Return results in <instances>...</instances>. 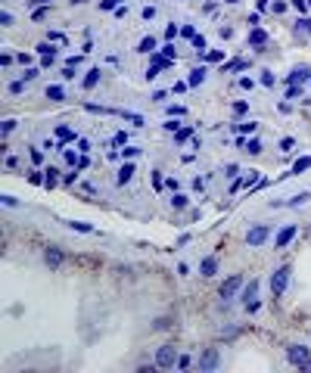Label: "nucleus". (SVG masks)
I'll use <instances>...</instances> for the list:
<instances>
[{
	"instance_id": "423d86ee",
	"label": "nucleus",
	"mask_w": 311,
	"mask_h": 373,
	"mask_svg": "<svg viewBox=\"0 0 311 373\" xmlns=\"http://www.w3.org/2000/svg\"><path fill=\"white\" fill-rule=\"evenodd\" d=\"M286 280H290V268H280L274 277H271V292H274L277 298L283 295V289H286Z\"/></svg>"
},
{
	"instance_id": "1a4fd4ad",
	"label": "nucleus",
	"mask_w": 311,
	"mask_h": 373,
	"mask_svg": "<svg viewBox=\"0 0 311 373\" xmlns=\"http://www.w3.org/2000/svg\"><path fill=\"white\" fill-rule=\"evenodd\" d=\"M44 261H47V268H59L62 261H65V255L56 246H50V249H44Z\"/></svg>"
},
{
	"instance_id": "c03bdc74",
	"label": "nucleus",
	"mask_w": 311,
	"mask_h": 373,
	"mask_svg": "<svg viewBox=\"0 0 311 373\" xmlns=\"http://www.w3.org/2000/svg\"><path fill=\"white\" fill-rule=\"evenodd\" d=\"M75 180H78V171H65L62 174V183H75Z\"/></svg>"
},
{
	"instance_id": "ea45409f",
	"label": "nucleus",
	"mask_w": 311,
	"mask_h": 373,
	"mask_svg": "<svg viewBox=\"0 0 311 373\" xmlns=\"http://www.w3.org/2000/svg\"><path fill=\"white\" fill-rule=\"evenodd\" d=\"M81 193H87V196H94V193H97V186H94L91 180H84V183H81Z\"/></svg>"
},
{
	"instance_id": "473e14b6",
	"label": "nucleus",
	"mask_w": 311,
	"mask_h": 373,
	"mask_svg": "<svg viewBox=\"0 0 311 373\" xmlns=\"http://www.w3.org/2000/svg\"><path fill=\"white\" fill-rule=\"evenodd\" d=\"M296 97H302V87H299V84H290V90H286V100H296Z\"/></svg>"
},
{
	"instance_id": "58836bf2",
	"label": "nucleus",
	"mask_w": 311,
	"mask_h": 373,
	"mask_svg": "<svg viewBox=\"0 0 311 373\" xmlns=\"http://www.w3.org/2000/svg\"><path fill=\"white\" fill-rule=\"evenodd\" d=\"M171 205H174V208H184V205H187V196H181V193H174V199H171Z\"/></svg>"
},
{
	"instance_id": "a18cd8bd",
	"label": "nucleus",
	"mask_w": 311,
	"mask_h": 373,
	"mask_svg": "<svg viewBox=\"0 0 311 373\" xmlns=\"http://www.w3.org/2000/svg\"><path fill=\"white\" fill-rule=\"evenodd\" d=\"M28 180H31L34 186H37V183H44V177H41V171H31V174H28Z\"/></svg>"
},
{
	"instance_id": "72a5a7b5",
	"label": "nucleus",
	"mask_w": 311,
	"mask_h": 373,
	"mask_svg": "<svg viewBox=\"0 0 311 373\" xmlns=\"http://www.w3.org/2000/svg\"><path fill=\"white\" fill-rule=\"evenodd\" d=\"M190 134H193V128H184V131H177V134H174V140H177V143H184V140H190Z\"/></svg>"
},
{
	"instance_id": "37998d69",
	"label": "nucleus",
	"mask_w": 311,
	"mask_h": 373,
	"mask_svg": "<svg viewBox=\"0 0 311 373\" xmlns=\"http://www.w3.org/2000/svg\"><path fill=\"white\" fill-rule=\"evenodd\" d=\"M271 10H274V13H283V10H286V0H274V4H271Z\"/></svg>"
},
{
	"instance_id": "de8ad7c7",
	"label": "nucleus",
	"mask_w": 311,
	"mask_h": 373,
	"mask_svg": "<svg viewBox=\"0 0 311 373\" xmlns=\"http://www.w3.org/2000/svg\"><path fill=\"white\" fill-rule=\"evenodd\" d=\"M31 162H34V165H41V162H44V156H41V149H31Z\"/></svg>"
},
{
	"instance_id": "7c9ffc66",
	"label": "nucleus",
	"mask_w": 311,
	"mask_h": 373,
	"mask_svg": "<svg viewBox=\"0 0 311 373\" xmlns=\"http://www.w3.org/2000/svg\"><path fill=\"white\" fill-rule=\"evenodd\" d=\"M264 87H274V75H271V72H261V78H258Z\"/></svg>"
},
{
	"instance_id": "a211bd4d",
	"label": "nucleus",
	"mask_w": 311,
	"mask_h": 373,
	"mask_svg": "<svg viewBox=\"0 0 311 373\" xmlns=\"http://www.w3.org/2000/svg\"><path fill=\"white\" fill-rule=\"evenodd\" d=\"M69 227L78 234H94V224H84V221H69Z\"/></svg>"
},
{
	"instance_id": "c9c22d12",
	"label": "nucleus",
	"mask_w": 311,
	"mask_h": 373,
	"mask_svg": "<svg viewBox=\"0 0 311 373\" xmlns=\"http://www.w3.org/2000/svg\"><path fill=\"white\" fill-rule=\"evenodd\" d=\"M280 149H286V153H290V149H296V140L293 137H283L280 140Z\"/></svg>"
},
{
	"instance_id": "9d476101",
	"label": "nucleus",
	"mask_w": 311,
	"mask_h": 373,
	"mask_svg": "<svg viewBox=\"0 0 311 373\" xmlns=\"http://www.w3.org/2000/svg\"><path fill=\"white\" fill-rule=\"evenodd\" d=\"M296 230H299V227H296V224H286V227H283V230L277 234V240H274V246H277V249H283V246H290V240L296 237Z\"/></svg>"
},
{
	"instance_id": "ddd939ff",
	"label": "nucleus",
	"mask_w": 311,
	"mask_h": 373,
	"mask_svg": "<svg viewBox=\"0 0 311 373\" xmlns=\"http://www.w3.org/2000/svg\"><path fill=\"white\" fill-rule=\"evenodd\" d=\"M255 295H258V280H249L240 298H243V302H246V305H252V302H258V298H255Z\"/></svg>"
},
{
	"instance_id": "aec40b11",
	"label": "nucleus",
	"mask_w": 311,
	"mask_h": 373,
	"mask_svg": "<svg viewBox=\"0 0 311 373\" xmlns=\"http://www.w3.org/2000/svg\"><path fill=\"white\" fill-rule=\"evenodd\" d=\"M56 137H59L62 143H72V140H75V131L65 128V125H59V128H56Z\"/></svg>"
},
{
	"instance_id": "0eeeda50",
	"label": "nucleus",
	"mask_w": 311,
	"mask_h": 373,
	"mask_svg": "<svg viewBox=\"0 0 311 373\" xmlns=\"http://www.w3.org/2000/svg\"><path fill=\"white\" fill-rule=\"evenodd\" d=\"M37 56H41V68H47V65H53V59H56V47L47 41V44H37Z\"/></svg>"
},
{
	"instance_id": "2eb2a0df",
	"label": "nucleus",
	"mask_w": 311,
	"mask_h": 373,
	"mask_svg": "<svg viewBox=\"0 0 311 373\" xmlns=\"http://www.w3.org/2000/svg\"><path fill=\"white\" fill-rule=\"evenodd\" d=\"M203 81H206V68H193V72L187 75V84H190V87H199Z\"/></svg>"
},
{
	"instance_id": "79ce46f5",
	"label": "nucleus",
	"mask_w": 311,
	"mask_h": 373,
	"mask_svg": "<svg viewBox=\"0 0 311 373\" xmlns=\"http://www.w3.org/2000/svg\"><path fill=\"white\" fill-rule=\"evenodd\" d=\"M177 31H181V28H177V25H165V41H171V37H174V34H177Z\"/></svg>"
},
{
	"instance_id": "09e8293b",
	"label": "nucleus",
	"mask_w": 311,
	"mask_h": 373,
	"mask_svg": "<svg viewBox=\"0 0 311 373\" xmlns=\"http://www.w3.org/2000/svg\"><path fill=\"white\" fill-rule=\"evenodd\" d=\"M115 7H119V0H103L100 4V10H115Z\"/></svg>"
},
{
	"instance_id": "f8f14e48",
	"label": "nucleus",
	"mask_w": 311,
	"mask_h": 373,
	"mask_svg": "<svg viewBox=\"0 0 311 373\" xmlns=\"http://www.w3.org/2000/svg\"><path fill=\"white\" fill-rule=\"evenodd\" d=\"M199 274H203V277H215V274H218V258H215V255H206V258H203Z\"/></svg>"
},
{
	"instance_id": "f03ea898",
	"label": "nucleus",
	"mask_w": 311,
	"mask_h": 373,
	"mask_svg": "<svg viewBox=\"0 0 311 373\" xmlns=\"http://www.w3.org/2000/svg\"><path fill=\"white\" fill-rule=\"evenodd\" d=\"M240 289H243V277L237 274V277H230V280H224L218 286V298H221V302H230V298H237Z\"/></svg>"
},
{
	"instance_id": "2f4dec72",
	"label": "nucleus",
	"mask_w": 311,
	"mask_h": 373,
	"mask_svg": "<svg viewBox=\"0 0 311 373\" xmlns=\"http://www.w3.org/2000/svg\"><path fill=\"white\" fill-rule=\"evenodd\" d=\"M206 59H209V62H221V59H224V53H221V50H209V53H206Z\"/></svg>"
},
{
	"instance_id": "603ef678",
	"label": "nucleus",
	"mask_w": 311,
	"mask_h": 373,
	"mask_svg": "<svg viewBox=\"0 0 311 373\" xmlns=\"http://www.w3.org/2000/svg\"><path fill=\"white\" fill-rule=\"evenodd\" d=\"M31 78H37V68H25V78L22 81H31Z\"/></svg>"
},
{
	"instance_id": "6ab92c4d",
	"label": "nucleus",
	"mask_w": 311,
	"mask_h": 373,
	"mask_svg": "<svg viewBox=\"0 0 311 373\" xmlns=\"http://www.w3.org/2000/svg\"><path fill=\"white\" fill-rule=\"evenodd\" d=\"M47 100H53V103H59V100H65V90H62L59 84H53V87H47Z\"/></svg>"
},
{
	"instance_id": "5fc2aeb1",
	"label": "nucleus",
	"mask_w": 311,
	"mask_h": 373,
	"mask_svg": "<svg viewBox=\"0 0 311 373\" xmlns=\"http://www.w3.org/2000/svg\"><path fill=\"white\" fill-rule=\"evenodd\" d=\"M162 56H168V59H174V47H171V44H165V50H162Z\"/></svg>"
},
{
	"instance_id": "3c124183",
	"label": "nucleus",
	"mask_w": 311,
	"mask_h": 373,
	"mask_svg": "<svg viewBox=\"0 0 311 373\" xmlns=\"http://www.w3.org/2000/svg\"><path fill=\"white\" fill-rule=\"evenodd\" d=\"M187 367H190V358H187V355H184V358H177V370H187Z\"/></svg>"
},
{
	"instance_id": "39448f33",
	"label": "nucleus",
	"mask_w": 311,
	"mask_h": 373,
	"mask_svg": "<svg viewBox=\"0 0 311 373\" xmlns=\"http://www.w3.org/2000/svg\"><path fill=\"white\" fill-rule=\"evenodd\" d=\"M286 358H290V364L302 367V364L311 358V348H305V345H290V348H286Z\"/></svg>"
},
{
	"instance_id": "e433bc0d",
	"label": "nucleus",
	"mask_w": 311,
	"mask_h": 373,
	"mask_svg": "<svg viewBox=\"0 0 311 373\" xmlns=\"http://www.w3.org/2000/svg\"><path fill=\"white\" fill-rule=\"evenodd\" d=\"M50 41H56V44H65V41H69V37H65L62 31H50Z\"/></svg>"
},
{
	"instance_id": "20e7f679",
	"label": "nucleus",
	"mask_w": 311,
	"mask_h": 373,
	"mask_svg": "<svg viewBox=\"0 0 311 373\" xmlns=\"http://www.w3.org/2000/svg\"><path fill=\"white\" fill-rule=\"evenodd\" d=\"M218 364H221V352L218 348H206L203 352V358H199V370H218Z\"/></svg>"
},
{
	"instance_id": "4be33fe9",
	"label": "nucleus",
	"mask_w": 311,
	"mask_h": 373,
	"mask_svg": "<svg viewBox=\"0 0 311 373\" xmlns=\"http://www.w3.org/2000/svg\"><path fill=\"white\" fill-rule=\"evenodd\" d=\"M137 50H140V53H152V50H156V37H143V41L137 44Z\"/></svg>"
},
{
	"instance_id": "f257e3e1",
	"label": "nucleus",
	"mask_w": 311,
	"mask_h": 373,
	"mask_svg": "<svg viewBox=\"0 0 311 373\" xmlns=\"http://www.w3.org/2000/svg\"><path fill=\"white\" fill-rule=\"evenodd\" d=\"M156 367H159V370L177 367V348L174 345H159V348H156Z\"/></svg>"
},
{
	"instance_id": "a19ab883",
	"label": "nucleus",
	"mask_w": 311,
	"mask_h": 373,
	"mask_svg": "<svg viewBox=\"0 0 311 373\" xmlns=\"http://www.w3.org/2000/svg\"><path fill=\"white\" fill-rule=\"evenodd\" d=\"M181 34H184V37H190V41H193V37H196V28H193V25H184V28H181Z\"/></svg>"
},
{
	"instance_id": "f3484780",
	"label": "nucleus",
	"mask_w": 311,
	"mask_h": 373,
	"mask_svg": "<svg viewBox=\"0 0 311 373\" xmlns=\"http://www.w3.org/2000/svg\"><path fill=\"white\" fill-rule=\"evenodd\" d=\"M264 41H268V31H264V28H255V31L249 34V44H252V47H261Z\"/></svg>"
},
{
	"instance_id": "6e6552de",
	"label": "nucleus",
	"mask_w": 311,
	"mask_h": 373,
	"mask_svg": "<svg viewBox=\"0 0 311 373\" xmlns=\"http://www.w3.org/2000/svg\"><path fill=\"white\" fill-rule=\"evenodd\" d=\"M308 34H311V19H308V16L296 19V25H293V37H296V41H305Z\"/></svg>"
},
{
	"instance_id": "cd10ccee",
	"label": "nucleus",
	"mask_w": 311,
	"mask_h": 373,
	"mask_svg": "<svg viewBox=\"0 0 311 373\" xmlns=\"http://www.w3.org/2000/svg\"><path fill=\"white\" fill-rule=\"evenodd\" d=\"M122 156H125V159H134V156H140V146H125V149H122Z\"/></svg>"
},
{
	"instance_id": "49530a36",
	"label": "nucleus",
	"mask_w": 311,
	"mask_h": 373,
	"mask_svg": "<svg viewBox=\"0 0 311 373\" xmlns=\"http://www.w3.org/2000/svg\"><path fill=\"white\" fill-rule=\"evenodd\" d=\"M152 327H156V330H165V327H171V320H168V317H159V320H156Z\"/></svg>"
},
{
	"instance_id": "dca6fc26",
	"label": "nucleus",
	"mask_w": 311,
	"mask_h": 373,
	"mask_svg": "<svg viewBox=\"0 0 311 373\" xmlns=\"http://www.w3.org/2000/svg\"><path fill=\"white\" fill-rule=\"evenodd\" d=\"M131 174H134V165H122V168H119V174H115V183L125 186V183L131 180Z\"/></svg>"
},
{
	"instance_id": "c756f323",
	"label": "nucleus",
	"mask_w": 311,
	"mask_h": 373,
	"mask_svg": "<svg viewBox=\"0 0 311 373\" xmlns=\"http://www.w3.org/2000/svg\"><path fill=\"white\" fill-rule=\"evenodd\" d=\"M125 143H128V134L125 131H119V134L112 137V146H125Z\"/></svg>"
},
{
	"instance_id": "4c0bfd02",
	"label": "nucleus",
	"mask_w": 311,
	"mask_h": 373,
	"mask_svg": "<svg viewBox=\"0 0 311 373\" xmlns=\"http://www.w3.org/2000/svg\"><path fill=\"white\" fill-rule=\"evenodd\" d=\"M16 125H19L16 119H7V122H4V134H13V131H16Z\"/></svg>"
},
{
	"instance_id": "a878e982",
	"label": "nucleus",
	"mask_w": 311,
	"mask_h": 373,
	"mask_svg": "<svg viewBox=\"0 0 311 373\" xmlns=\"http://www.w3.org/2000/svg\"><path fill=\"white\" fill-rule=\"evenodd\" d=\"M62 159L69 162V168H72V165H78V162H81V159H78V156L72 153V149H62Z\"/></svg>"
},
{
	"instance_id": "bf43d9fd",
	"label": "nucleus",
	"mask_w": 311,
	"mask_h": 373,
	"mask_svg": "<svg viewBox=\"0 0 311 373\" xmlns=\"http://www.w3.org/2000/svg\"><path fill=\"white\" fill-rule=\"evenodd\" d=\"M227 4H240V0H227Z\"/></svg>"
},
{
	"instance_id": "412c9836",
	"label": "nucleus",
	"mask_w": 311,
	"mask_h": 373,
	"mask_svg": "<svg viewBox=\"0 0 311 373\" xmlns=\"http://www.w3.org/2000/svg\"><path fill=\"white\" fill-rule=\"evenodd\" d=\"M308 168H311V159H308V156H302V159L293 165V171H290V174H302V171H308Z\"/></svg>"
},
{
	"instance_id": "6e6d98bb",
	"label": "nucleus",
	"mask_w": 311,
	"mask_h": 373,
	"mask_svg": "<svg viewBox=\"0 0 311 373\" xmlns=\"http://www.w3.org/2000/svg\"><path fill=\"white\" fill-rule=\"evenodd\" d=\"M10 90H13V94H22V90H25V81H16V84H13Z\"/></svg>"
},
{
	"instance_id": "bb28decb",
	"label": "nucleus",
	"mask_w": 311,
	"mask_h": 373,
	"mask_svg": "<svg viewBox=\"0 0 311 373\" xmlns=\"http://www.w3.org/2000/svg\"><path fill=\"white\" fill-rule=\"evenodd\" d=\"M152 186H156V190H162V186H165V177H162V171H152Z\"/></svg>"
},
{
	"instance_id": "052dcab7",
	"label": "nucleus",
	"mask_w": 311,
	"mask_h": 373,
	"mask_svg": "<svg viewBox=\"0 0 311 373\" xmlns=\"http://www.w3.org/2000/svg\"><path fill=\"white\" fill-rule=\"evenodd\" d=\"M72 4H84V0H72Z\"/></svg>"
},
{
	"instance_id": "b1692460",
	"label": "nucleus",
	"mask_w": 311,
	"mask_h": 373,
	"mask_svg": "<svg viewBox=\"0 0 311 373\" xmlns=\"http://www.w3.org/2000/svg\"><path fill=\"white\" fill-rule=\"evenodd\" d=\"M302 202H308V193H299V196H293V199H286L280 205H302Z\"/></svg>"
},
{
	"instance_id": "5701e85b",
	"label": "nucleus",
	"mask_w": 311,
	"mask_h": 373,
	"mask_svg": "<svg viewBox=\"0 0 311 373\" xmlns=\"http://www.w3.org/2000/svg\"><path fill=\"white\" fill-rule=\"evenodd\" d=\"M97 84H100V68H91L84 78V87H97Z\"/></svg>"
},
{
	"instance_id": "393cba45",
	"label": "nucleus",
	"mask_w": 311,
	"mask_h": 373,
	"mask_svg": "<svg viewBox=\"0 0 311 373\" xmlns=\"http://www.w3.org/2000/svg\"><path fill=\"white\" fill-rule=\"evenodd\" d=\"M246 153H249V156H258V153H261V143H258V140H249V143H246Z\"/></svg>"
},
{
	"instance_id": "9b49d317",
	"label": "nucleus",
	"mask_w": 311,
	"mask_h": 373,
	"mask_svg": "<svg viewBox=\"0 0 311 373\" xmlns=\"http://www.w3.org/2000/svg\"><path fill=\"white\" fill-rule=\"evenodd\" d=\"M305 78H311V68H308V65H296V68L286 75V81H290V84H302Z\"/></svg>"
},
{
	"instance_id": "7ed1b4c3",
	"label": "nucleus",
	"mask_w": 311,
	"mask_h": 373,
	"mask_svg": "<svg viewBox=\"0 0 311 373\" xmlns=\"http://www.w3.org/2000/svg\"><path fill=\"white\" fill-rule=\"evenodd\" d=\"M268 237H271V227H268V224H258V227H252L246 234V246H264Z\"/></svg>"
},
{
	"instance_id": "680f3d73",
	"label": "nucleus",
	"mask_w": 311,
	"mask_h": 373,
	"mask_svg": "<svg viewBox=\"0 0 311 373\" xmlns=\"http://www.w3.org/2000/svg\"><path fill=\"white\" fill-rule=\"evenodd\" d=\"M308 7H311V0H308Z\"/></svg>"
},
{
	"instance_id": "4d7b16f0",
	"label": "nucleus",
	"mask_w": 311,
	"mask_h": 373,
	"mask_svg": "<svg viewBox=\"0 0 311 373\" xmlns=\"http://www.w3.org/2000/svg\"><path fill=\"white\" fill-rule=\"evenodd\" d=\"M293 7H296V10H302V13H305V0H293Z\"/></svg>"
},
{
	"instance_id": "f704fd0d",
	"label": "nucleus",
	"mask_w": 311,
	"mask_h": 373,
	"mask_svg": "<svg viewBox=\"0 0 311 373\" xmlns=\"http://www.w3.org/2000/svg\"><path fill=\"white\" fill-rule=\"evenodd\" d=\"M56 174H59L56 168H47V186H56V180H59Z\"/></svg>"
},
{
	"instance_id": "8fccbe9b",
	"label": "nucleus",
	"mask_w": 311,
	"mask_h": 373,
	"mask_svg": "<svg viewBox=\"0 0 311 373\" xmlns=\"http://www.w3.org/2000/svg\"><path fill=\"white\" fill-rule=\"evenodd\" d=\"M7 168H10V171H16V168H19V159H16V156H10V159H7Z\"/></svg>"
},
{
	"instance_id": "c85d7f7f",
	"label": "nucleus",
	"mask_w": 311,
	"mask_h": 373,
	"mask_svg": "<svg viewBox=\"0 0 311 373\" xmlns=\"http://www.w3.org/2000/svg\"><path fill=\"white\" fill-rule=\"evenodd\" d=\"M31 19H34V22H44V19H47V7H37V10L31 13Z\"/></svg>"
},
{
	"instance_id": "4468645a",
	"label": "nucleus",
	"mask_w": 311,
	"mask_h": 373,
	"mask_svg": "<svg viewBox=\"0 0 311 373\" xmlns=\"http://www.w3.org/2000/svg\"><path fill=\"white\" fill-rule=\"evenodd\" d=\"M252 183H258V171H246V180H243V177L233 180V193H237L240 186H252Z\"/></svg>"
},
{
	"instance_id": "864d4df0",
	"label": "nucleus",
	"mask_w": 311,
	"mask_h": 373,
	"mask_svg": "<svg viewBox=\"0 0 311 373\" xmlns=\"http://www.w3.org/2000/svg\"><path fill=\"white\" fill-rule=\"evenodd\" d=\"M47 4H50V0H28V7H34V10L37 7H47Z\"/></svg>"
},
{
	"instance_id": "13d9d810",
	"label": "nucleus",
	"mask_w": 311,
	"mask_h": 373,
	"mask_svg": "<svg viewBox=\"0 0 311 373\" xmlns=\"http://www.w3.org/2000/svg\"><path fill=\"white\" fill-rule=\"evenodd\" d=\"M302 370H305V373H311V358H308V361L302 364Z\"/></svg>"
}]
</instances>
